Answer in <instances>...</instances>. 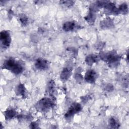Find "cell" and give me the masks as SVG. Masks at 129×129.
<instances>
[{
  "mask_svg": "<svg viewBox=\"0 0 129 129\" xmlns=\"http://www.w3.org/2000/svg\"><path fill=\"white\" fill-rule=\"evenodd\" d=\"M3 114L5 117V119L7 120H9L17 117V112L15 109L11 107L7 108L5 111H4Z\"/></svg>",
  "mask_w": 129,
  "mask_h": 129,
  "instance_id": "11",
  "label": "cell"
},
{
  "mask_svg": "<svg viewBox=\"0 0 129 129\" xmlns=\"http://www.w3.org/2000/svg\"><path fill=\"white\" fill-rule=\"evenodd\" d=\"M97 79V74L94 70H88L84 76V80L89 84H94Z\"/></svg>",
  "mask_w": 129,
  "mask_h": 129,
  "instance_id": "7",
  "label": "cell"
},
{
  "mask_svg": "<svg viewBox=\"0 0 129 129\" xmlns=\"http://www.w3.org/2000/svg\"><path fill=\"white\" fill-rule=\"evenodd\" d=\"M118 14H126L128 13V6L126 3H123L120 4L117 8Z\"/></svg>",
  "mask_w": 129,
  "mask_h": 129,
  "instance_id": "15",
  "label": "cell"
},
{
  "mask_svg": "<svg viewBox=\"0 0 129 129\" xmlns=\"http://www.w3.org/2000/svg\"><path fill=\"white\" fill-rule=\"evenodd\" d=\"M16 94L19 96H21L24 98L27 97V92L24 84L19 83L15 88Z\"/></svg>",
  "mask_w": 129,
  "mask_h": 129,
  "instance_id": "12",
  "label": "cell"
},
{
  "mask_svg": "<svg viewBox=\"0 0 129 129\" xmlns=\"http://www.w3.org/2000/svg\"><path fill=\"white\" fill-rule=\"evenodd\" d=\"M80 26L73 21H67L62 24V29L65 32H72L80 28Z\"/></svg>",
  "mask_w": 129,
  "mask_h": 129,
  "instance_id": "8",
  "label": "cell"
},
{
  "mask_svg": "<svg viewBox=\"0 0 129 129\" xmlns=\"http://www.w3.org/2000/svg\"><path fill=\"white\" fill-rule=\"evenodd\" d=\"M99 55H97L94 54H90L86 57L85 61L87 65L91 66L94 63H97L99 61Z\"/></svg>",
  "mask_w": 129,
  "mask_h": 129,
  "instance_id": "13",
  "label": "cell"
},
{
  "mask_svg": "<svg viewBox=\"0 0 129 129\" xmlns=\"http://www.w3.org/2000/svg\"><path fill=\"white\" fill-rule=\"evenodd\" d=\"M1 46L2 49H6L8 48L12 42L11 35L9 31L3 30L0 33Z\"/></svg>",
  "mask_w": 129,
  "mask_h": 129,
  "instance_id": "4",
  "label": "cell"
},
{
  "mask_svg": "<svg viewBox=\"0 0 129 129\" xmlns=\"http://www.w3.org/2000/svg\"><path fill=\"white\" fill-rule=\"evenodd\" d=\"M55 89V84L53 80H50L49 81L47 87V90L48 93L51 95V96H52V94L54 91Z\"/></svg>",
  "mask_w": 129,
  "mask_h": 129,
  "instance_id": "17",
  "label": "cell"
},
{
  "mask_svg": "<svg viewBox=\"0 0 129 129\" xmlns=\"http://www.w3.org/2000/svg\"><path fill=\"white\" fill-rule=\"evenodd\" d=\"M19 21L23 26H26L28 24V18L24 14H19Z\"/></svg>",
  "mask_w": 129,
  "mask_h": 129,
  "instance_id": "16",
  "label": "cell"
},
{
  "mask_svg": "<svg viewBox=\"0 0 129 129\" xmlns=\"http://www.w3.org/2000/svg\"><path fill=\"white\" fill-rule=\"evenodd\" d=\"M38 123L37 122H32L30 124V127L32 128H39Z\"/></svg>",
  "mask_w": 129,
  "mask_h": 129,
  "instance_id": "21",
  "label": "cell"
},
{
  "mask_svg": "<svg viewBox=\"0 0 129 129\" xmlns=\"http://www.w3.org/2000/svg\"><path fill=\"white\" fill-rule=\"evenodd\" d=\"M73 69L71 67H66L63 68L60 74V79L63 82L68 81L72 75Z\"/></svg>",
  "mask_w": 129,
  "mask_h": 129,
  "instance_id": "9",
  "label": "cell"
},
{
  "mask_svg": "<svg viewBox=\"0 0 129 129\" xmlns=\"http://www.w3.org/2000/svg\"><path fill=\"white\" fill-rule=\"evenodd\" d=\"M18 119L20 120H23V121H28L32 119V116L28 114H22L21 115H19L17 116Z\"/></svg>",
  "mask_w": 129,
  "mask_h": 129,
  "instance_id": "18",
  "label": "cell"
},
{
  "mask_svg": "<svg viewBox=\"0 0 129 129\" xmlns=\"http://www.w3.org/2000/svg\"><path fill=\"white\" fill-rule=\"evenodd\" d=\"M108 124L111 128H117L120 126V123L118 120L114 116L111 117L108 120Z\"/></svg>",
  "mask_w": 129,
  "mask_h": 129,
  "instance_id": "14",
  "label": "cell"
},
{
  "mask_svg": "<svg viewBox=\"0 0 129 129\" xmlns=\"http://www.w3.org/2000/svg\"><path fill=\"white\" fill-rule=\"evenodd\" d=\"M100 27L103 29H109L114 27V22L110 17H106L100 22Z\"/></svg>",
  "mask_w": 129,
  "mask_h": 129,
  "instance_id": "10",
  "label": "cell"
},
{
  "mask_svg": "<svg viewBox=\"0 0 129 129\" xmlns=\"http://www.w3.org/2000/svg\"><path fill=\"white\" fill-rule=\"evenodd\" d=\"M54 105V101L52 96H51V97H44L36 103L35 107L39 112H46L52 109Z\"/></svg>",
  "mask_w": 129,
  "mask_h": 129,
  "instance_id": "3",
  "label": "cell"
},
{
  "mask_svg": "<svg viewBox=\"0 0 129 129\" xmlns=\"http://www.w3.org/2000/svg\"><path fill=\"white\" fill-rule=\"evenodd\" d=\"M82 109V105L79 103H74L69 108L64 114V117L69 119L73 117L76 114L80 112Z\"/></svg>",
  "mask_w": 129,
  "mask_h": 129,
  "instance_id": "5",
  "label": "cell"
},
{
  "mask_svg": "<svg viewBox=\"0 0 129 129\" xmlns=\"http://www.w3.org/2000/svg\"><path fill=\"white\" fill-rule=\"evenodd\" d=\"M34 66L37 70L39 71H45L49 68V62L47 60L44 58L39 57L35 60Z\"/></svg>",
  "mask_w": 129,
  "mask_h": 129,
  "instance_id": "6",
  "label": "cell"
},
{
  "mask_svg": "<svg viewBox=\"0 0 129 129\" xmlns=\"http://www.w3.org/2000/svg\"><path fill=\"white\" fill-rule=\"evenodd\" d=\"M104 89L106 91H108V92H110V91H111L112 90H113V87L112 85H110V84H107L106 85L105 87H104Z\"/></svg>",
  "mask_w": 129,
  "mask_h": 129,
  "instance_id": "20",
  "label": "cell"
},
{
  "mask_svg": "<svg viewBox=\"0 0 129 129\" xmlns=\"http://www.w3.org/2000/svg\"><path fill=\"white\" fill-rule=\"evenodd\" d=\"M75 2L73 1H62L60 2V4L65 7H70L73 6V5L75 4Z\"/></svg>",
  "mask_w": 129,
  "mask_h": 129,
  "instance_id": "19",
  "label": "cell"
},
{
  "mask_svg": "<svg viewBox=\"0 0 129 129\" xmlns=\"http://www.w3.org/2000/svg\"><path fill=\"white\" fill-rule=\"evenodd\" d=\"M99 57L100 59L106 62L108 66L112 68L117 67L119 64L121 59V56L114 50L101 52Z\"/></svg>",
  "mask_w": 129,
  "mask_h": 129,
  "instance_id": "2",
  "label": "cell"
},
{
  "mask_svg": "<svg viewBox=\"0 0 129 129\" xmlns=\"http://www.w3.org/2000/svg\"><path fill=\"white\" fill-rule=\"evenodd\" d=\"M2 68L7 70L16 75L22 74L25 69L24 64L20 60L12 57H9L4 61Z\"/></svg>",
  "mask_w": 129,
  "mask_h": 129,
  "instance_id": "1",
  "label": "cell"
}]
</instances>
